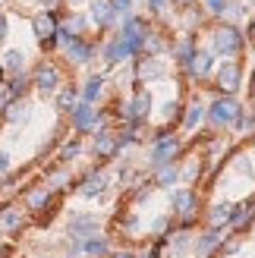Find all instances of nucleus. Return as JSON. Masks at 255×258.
I'll use <instances>...</instances> for the list:
<instances>
[{
  "label": "nucleus",
  "instance_id": "nucleus-13",
  "mask_svg": "<svg viewBox=\"0 0 255 258\" xmlns=\"http://www.w3.org/2000/svg\"><path fill=\"white\" fill-rule=\"evenodd\" d=\"M113 10H117V16H133V7H136V0H110Z\"/></svg>",
  "mask_w": 255,
  "mask_h": 258
},
{
  "label": "nucleus",
  "instance_id": "nucleus-3",
  "mask_svg": "<svg viewBox=\"0 0 255 258\" xmlns=\"http://www.w3.org/2000/svg\"><path fill=\"white\" fill-rule=\"evenodd\" d=\"M85 7H88V13H85V16L92 19V22L98 25V29H104V32H110L113 25H117V19H120L110 0H88Z\"/></svg>",
  "mask_w": 255,
  "mask_h": 258
},
{
  "label": "nucleus",
  "instance_id": "nucleus-21",
  "mask_svg": "<svg viewBox=\"0 0 255 258\" xmlns=\"http://www.w3.org/2000/svg\"><path fill=\"white\" fill-rule=\"evenodd\" d=\"M60 4H70V7H82V4H88V0H60Z\"/></svg>",
  "mask_w": 255,
  "mask_h": 258
},
{
  "label": "nucleus",
  "instance_id": "nucleus-2",
  "mask_svg": "<svg viewBox=\"0 0 255 258\" xmlns=\"http://www.w3.org/2000/svg\"><path fill=\"white\" fill-rule=\"evenodd\" d=\"M211 44L218 54L224 57H236V54H243V47H246V35L239 25H230V22H221L218 29L211 32Z\"/></svg>",
  "mask_w": 255,
  "mask_h": 258
},
{
  "label": "nucleus",
  "instance_id": "nucleus-20",
  "mask_svg": "<svg viewBox=\"0 0 255 258\" xmlns=\"http://www.w3.org/2000/svg\"><path fill=\"white\" fill-rule=\"evenodd\" d=\"M38 4H41V10H54L60 0H38Z\"/></svg>",
  "mask_w": 255,
  "mask_h": 258
},
{
  "label": "nucleus",
  "instance_id": "nucleus-11",
  "mask_svg": "<svg viewBox=\"0 0 255 258\" xmlns=\"http://www.w3.org/2000/svg\"><path fill=\"white\" fill-rule=\"evenodd\" d=\"M202 4H205V13H208V16H218V19H221L230 0H202Z\"/></svg>",
  "mask_w": 255,
  "mask_h": 258
},
{
  "label": "nucleus",
  "instance_id": "nucleus-22",
  "mask_svg": "<svg viewBox=\"0 0 255 258\" xmlns=\"http://www.w3.org/2000/svg\"><path fill=\"white\" fill-rule=\"evenodd\" d=\"M252 4H255V0H252Z\"/></svg>",
  "mask_w": 255,
  "mask_h": 258
},
{
  "label": "nucleus",
  "instance_id": "nucleus-17",
  "mask_svg": "<svg viewBox=\"0 0 255 258\" xmlns=\"http://www.w3.org/2000/svg\"><path fill=\"white\" fill-rule=\"evenodd\" d=\"M7 32H10V19H7V13H0V41L7 38Z\"/></svg>",
  "mask_w": 255,
  "mask_h": 258
},
{
  "label": "nucleus",
  "instance_id": "nucleus-8",
  "mask_svg": "<svg viewBox=\"0 0 255 258\" xmlns=\"http://www.w3.org/2000/svg\"><path fill=\"white\" fill-rule=\"evenodd\" d=\"M236 113V104L233 101H214V107H211V120L214 123H227Z\"/></svg>",
  "mask_w": 255,
  "mask_h": 258
},
{
  "label": "nucleus",
  "instance_id": "nucleus-7",
  "mask_svg": "<svg viewBox=\"0 0 255 258\" xmlns=\"http://www.w3.org/2000/svg\"><path fill=\"white\" fill-rule=\"evenodd\" d=\"M218 85L224 88V92H236V85H239V67L230 60V63H224V67L218 70Z\"/></svg>",
  "mask_w": 255,
  "mask_h": 258
},
{
  "label": "nucleus",
  "instance_id": "nucleus-19",
  "mask_svg": "<svg viewBox=\"0 0 255 258\" xmlns=\"http://www.w3.org/2000/svg\"><path fill=\"white\" fill-rule=\"evenodd\" d=\"M243 35H246V38H255V16L249 19V25H246V32H243Z\"/></svg>",
  "mask_w": 255,
  "mask_h": 258
},
{
  "label": "nucleus",
  "instance_id": "nucleus-5",
  "mask_svg": "<svg viewBox=\"0 0 255 258\" xmlns=\"http://www.w3.org/2000/svg\"><path fill=\"white\" fill-rule=\"evenodd\" d=\"M60 47H63V54L70 57V63H88V60L95 57V44L88 41L85 35L82 38H67Z\"/></svg>",
  "mask_w": 255,
  "mask_h": 258
},
{
  "label": "nucleus",
  "instance_id": "nucleus-18",
  "mask_svg": "<svg viewBox=\"0 0 255 258\" xmlns=\"http://www.w3.org/2000/svg\"><path fill=\"white\" fill-rule=\"evenodd\" d=\"M7 167H10V154H7V151H0V173H4Z\"/></svg>",
  "mask_w": 255,
  "mask_h": 258
},
{
  "label": "nucleus",
  "instance_id": "nucleus-15",
  "mask_svg": "<svg viewBox=\"0 0 255 258\" xmlns=\"http://www.w3.org/2000/svg\"><path fill=\"white\" fill-rule=\"evenodd\" d=\"M145 7H148V13H155V16H158V13L167 7V0H145Z\"/></svg>",
  "mask_w": 255,
  "mask_h": 258
},
{
  "label": "nucleus",
  "instance_id": "nucleus-9",
  "mask_svg": "<svg viewBox=\"0 0 255 258\" xmlns=\"http://www.w3.org/2000/svg\"><path fill=\"white\" fill-rule=\"evenodd\" d=\"M22 67H25V54H22L19 47H10L7 54H4V70L13 73V70H22Z\"/></svg>",
  "mask_w": 255,
  "mask_h": 258
},
{
  "label": "nucleus",
  "instance_id": "nucleus-14",
  "mask_svg": "<svg viewBox=\"0 0 255 258\" xmlns=\"http://www.w3.org/2000/svg\"><path fill=\"white\" fill-rule=\"evenodd\" d=\"M73 101H76V92H73V88H67V92L57 98V104H60V110H73Z\"/></svg>",
  "mask_w": 255,
  "mask_h": 258
},
{
  "label": "nucleus",
  "instance_id": "nucleus-6",
  "mask_svg": "<svg viewBox=\"0 0 255 258\" xmlns=\"http://www.w3.org/2000/svg\"><path fill=\"white\" fill-rule=\"evenodd\" d=\"M60 38L67 41V38H82L88 32V16L85 13H67V16H60Z\"/></svg>",
  "mask_w": 255,
  "mask_h": 258
},
{
  "label": "nucleus",
  "instance_id": "nucleus-1",
  "mask_svg": "<svg viewBox=\"0 0 255 258\" xmlns=\"http://www.w3.org/2000/svg\"><path fill=\"white\" fill-rule=\"evenodd\" d=\"M57 29H60V13L57 10H38L32 16V35L38 38V44L44 50H54L57 44H63Z\"/></svg>",
  "mask_w": 255,
  "mask_h": 258
},
{
  "label": "nucleus",
  "instance_id": "nucleus-16",
  "mask_svg": "<svg viewBox=\"0 0 255 258\" xmlns=\"http://www.w3.org/2000/svg\"><path fill=\"white\" fill-rule=\"evenodd\" d=\"M170 4L176 7V10H193V7H199L202 0H170Z\"/></svg>",
  "mask_w": 255,
  "mask_h": 258
},
{
  "label": "nucleus",
  "instance_id": "nucleus-12",
  "mask_svg": "<svg viewBox=\"0 0 255 258\" xmlns=\"http://www.w3.org/2000/svg\"><path fill=\"white\" fill-rule=\"evenodd\" d=\"M98 92H101V76H88V82H85V98L95 101Z\"/></svg>",
  "mask_w": 255,
  "mask_h": 258
},
{
  "label": "nucleus",
  "instance_id": "nucleus-4",
  "mask_svg": "<svg viewBox=\"0 0 255 258\" xmlns=\"http://www.w3.org/2000/svg\"><path fill=\"white\" fill-rule=\"evenodd\" d=\"M57 85H60V67H57V63H50V60L38 63V70H35V88H38V92L50 95Z\"/></svg>",
  "mask_w": 255,
  "mask_h": 258
},
{
  "label": "nucleus",
  "instance_id": "nucleus-10",
  "mask_svg": "<svg viewBox=\"0 0 255 258\" xmlns=\"http://www.w3.org/2000/svg\"><path fill=\"white\" fill-rule=\"evenodd\" d=\"M0 227H4V230H16L19 227V211L13 208V205L0 208Z\"/></svg>",
  "mask_w": 255,
  "mask_h": 258
}]
</instances>
